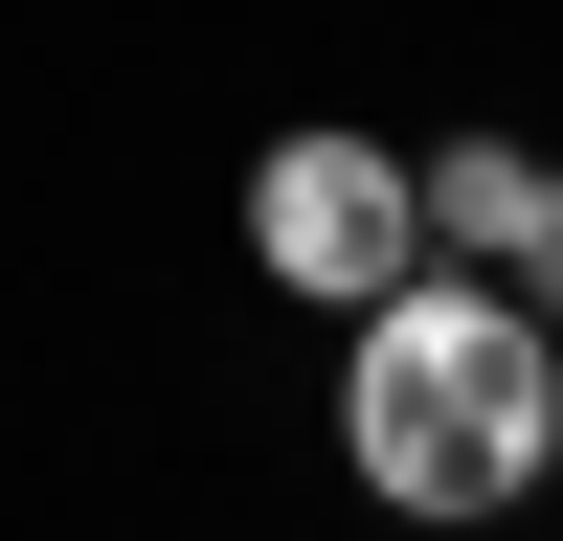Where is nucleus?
<instances>
[{"label": "nucleus", "instance_id": "nucleus-1", "mask_svg": "<svg viewBox=\"0 0 563 541\" xmlns=\"http://www.w3.org/2000/svg\"><path fill=\"white\" fill-rule=\"evenodd\" d=\"M541 339H519V294H361V474L406 496V519H496V496L541 474Z\"/></svg>", "mask_w": 563, "mask_h": 541}, {"label": "nucleus", "instance_id": "nucleus-2", "mask_svg": "<svg viewBox=\"0 0 563 541\" xmlns=\"http://www.w3.org/2000/svg\"><path fill=\"white\" fill-rule=\"evenodd\" d=\"M406 225H429V180H406V158H361V135H294V158H271L249 180V249L271 270H294V294H406Z\"/></svg>", "mask_w": 563, "mask_h": 541}, {"label": "nucleus", "instance_id": "nucleus-3", "mask_svg": "<svg viewBox=\"0 0 563 541\" xmlns=\"http://www.w3.org/2000/svg\"><path fill=\"white\" fill-rule=\"evenodd\" d=\"M429 225L519 270V225H541V158H496V135H474V158H429Z\"/></svg>", "mask_w": 563, "mask_h": 541}, {"label": "nucleus", "instance_id": "nucleus-4", "mask_svg": "<svg viewBox=\"0 0 563 541\" xmlns=\"http://www.w3.org/2000/svg\"><path fill=\"white\" fill-rule=\"evenodd\" d=\"M519 270H541V294H563V180H541V225H519Z\"/></svg>", "mask_w": 563, "mask_h": 541}, {"label": "nucleus", "instance_id": "nucleus-5", "mask_svg": "<svg viewBox=\"0 0 563 541\" xmlns=\"http://www.w3.org/2000/svg\"><path fill=\"white\" fill-rule=\"evenodd\" d=\"M541 474H563V406H541Z\"/></svg>", "mask_w": 563, "mask_h": 541}]
</instances>
